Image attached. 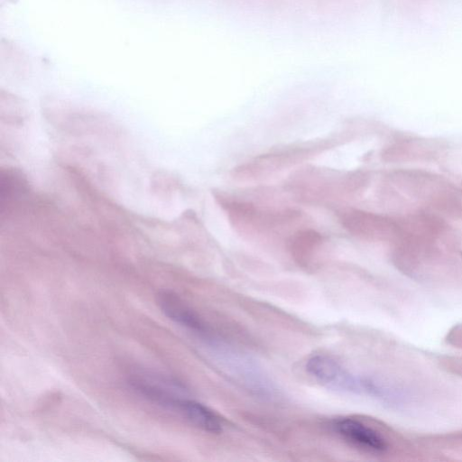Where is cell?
Returning a JSON list of instances; mask_svg holds the SVG:
<instances>
[{"mask_svg": "<svg viewBox=\"0 0 462 462\" xmlns=\"http://www.w3.org/2000/svg\"><path fill=\"white\" fill-rule=\"evenodd\" d=\"M177 411H180L194 426L211 433H217L222 430L220 417L206 405L184 398L179 404Z\"/></svg>", "mask_w": 462, "mask_h": 462, "instance_id": "10", "label": "cell"}, {"mask_svg": "<svg viewBox=\"0 0 462 462\" xmlns=\"http://www.w3.org/2000/svg\"><path fill=\"white\" fill-rule=\"evenodd\" d=\"M157 303L165 316L200 338L209 334L203 320L174 292L160 291L157 295Z\"/></svg>", "mask_w": 462, "mask_h": 462, "instance_id": "9", "label": "cell"}, {"mask_svg": "<svg viewBox=\"0 0 462 462\" xmlns=\"http://www.w3.org/2000/svg\"><path fill=\"white\" fill-rule=\"evenodd\" d=\"M335 431L354 446L374 454H383L390 448L388 439L376 429L352 418L333 421Z\"/></svg>", "mask_w": 462, "mask_h": 462, "instance_id": "8", "label": "cell"}, {"mask_svg": "<svg viewBox=\"0 0 462 462\" xmlns=\"http://www.w3.org/2000/svg\"><path fill=\"white\" fill-rule=\"evenodd\" d=\"M366 176L360 172H339L316 168L302 169L291 176V192L306 201L337 199L358 192Z\"/></svg>", "mask_w": 462, "mask_h": 462, "instance_id": "2", "label": "cell"}, {"mask_svg": "<svg viewBox=\"0 0 462 462\" xmlns=\"http://www.w3.org/2000/svg\"><path fill=\"white\" fill-rule=\"evenodd\" d=\"M324 236L312 228H300L288 236V245L295 257L302 259L310 255L323 243Z\"/></svg>", "mask_w": 462, "mask_h": 462, "instance_id": "11", "label": "cell"}, {"mask_svg": "<svg viewBox=\"0 0 462 462\" xmlns=\"http://www.w3.org/2000/svg\"><path fill=\"white\" fill-rule=\"evenodd\" d=\"M218 200L236 230L249 238L273 235L300 218V213L294 209L269 210L248 201L222 196Z\"/></svg>", "mask_w": 462, "mask_h": 462, "instance_id": "3", "label": "cell"}, {"mask_svg": "<svg viewBox=\"0 0 462 462\" xmlns=\"http://www.w3.org/2000/svg\"><path fill=\"white\" fill-rule=\"evenodd\" d=\"M129 384L138 394L161 406L177 410L186 398L184 387L172 378L153 374H140L129 380Z\"/></svg>", "mask_w": 462, "mask_h": 462, "instance_id": "7", "label": "cell"}, {"mask_svg": "<svg viewBox=\"0 0 462 462\" xmlns=\"http://www.w3.org/2000/svg\"><path fill=\"white\" fill-rule=\"evenodd\" d=\"M201 340L216 366L234 383L263 400L273 402L280 398L275 382L250 356L212 334Z\"/></svg>", "mask_w": 462, "mask_h": 462, "instance_id": "1", "label": "cell"}, {"mask_svg": "<svg viewBox=\"0 0 462 462\" xmlns=\"http://www.w3.org/2000/svg\"><path fill=\"white\" fill-rule=\"evenodd\" d=\"M328 142L299 145L260 155L233 171V177L241 181L264 179L277 171L287 169L313 154L326 149Z\"/></svg>", "mask_w": 462, "mask_h": 462, "instance_id": "4", "label": "cell"}, {"mask_svg": "<svg viewBox=\"0 0 462 462\" xmlns=\"http://www.w3.org/2000/svg\"><path fill=\"white\" fill-rule=\"evenodd\" d=\"M342 226L351 235L370 241H391L395 244L402 234V217H392L356 208L337 212Z\"/></svg>", "mask_w": 462, "mask_h": 462, "instance_id": "5", "label": "cell"}, {"mask_svg": "<svg viewBox=\"0 0 462 462\" xmlns=\"http://www.w3.org/2000/svg\"><path fill=\"white\" fill-rule=\"evenodd\" d=\"M305 368L310 376L328 389L361 395L362 375L351 372L330 356H312L306 362Z\"/></svg>", "mask_w": 462, "mask_h": 462, "instance_id": "6", "label": "cell"}]
</instances>
